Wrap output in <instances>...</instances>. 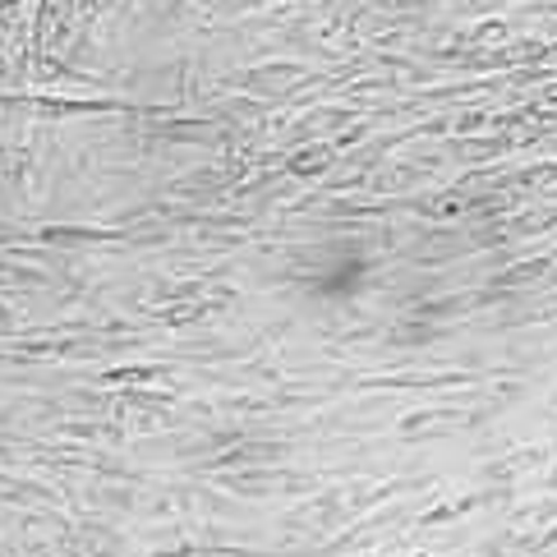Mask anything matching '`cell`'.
<instances>
[{
    "instance_id": "6da1fadb",
    "label": "cell",
    "mask_w": 557,
    "mask_h": 557,
    "mask_svg": "<svg viewBox=\"0 0 557 557\" xmlns=\"http://www.w3.org/2000/svg\"><path fill=\"white\" fill-rule=\"evenodd\" d=\"M369 282V253L360 249H332L318 258V268L309 276V290L318 300H350V295H360Z\"/></svg>"
}]
</instances>
